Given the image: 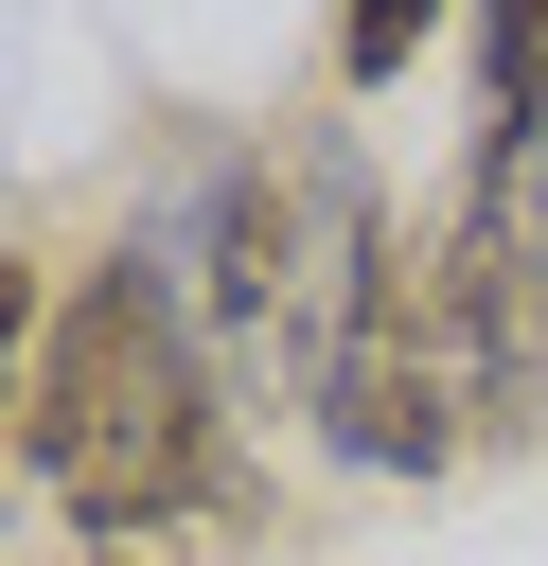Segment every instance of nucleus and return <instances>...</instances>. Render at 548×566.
I'll use <instances>...</instances> for the list:
<instances>
[{
    "instance_id": "f257e3e1",
    "label": "nucleus",
    "mask_w": 548,
    "mask_h": 566,
    "mask_svg": "<svg viewBox=\"0 0 548 566\" xmlns=\"http://www.w3.org/2000/svg\"><path fill=\"white\" fill-rule=\"evenodd\" d=\"M18 495L88 548V566H230L265 531V460H247V389L194 336L159 230L53 265L35 318V389H18Z\"/></svg>"
},
{
    "instance_id": "f03ea898",
    "label": "nucleus",
    "mask_w": 548,
    "mask_h": 566,
    "mask_svg": "<svg viewBox=\"0 0 548 566\" xmlns=\"http://www.w3.org/2000/svg\"><path fill=\"white\" fill-rule=\"evenodd\" d=\"M159 265L230 389H301V142H194V177L159 195Z\"/></svg>"
},
{
    "instance_id": "7ed1b4c3",
    "label": "nucleus",
    "mask_w": 548,
    "mask_h": 566,
    "mask_svg": "<svg viewBox=\"0 0 548 566\" xmlns=\"http://www.w3.org/2000/svg\"><path fill=\"white\" fill-rule=\"evenodd\" d=\"M35 318H53V265L0 248V478H18V389H35Z\"/></svg>"
},
{
    "instance_id": "20e7f679",
    "label": "nucleus",
    "mask_w": 548,
    "mask_h": 566,
    "mask_svg": "<svg viewBox=\"0 0 548 566\" xmlns=\"http://www.w3.org/2000/svg\"><path fill=\"white\" fill-rule=\"evenodd\" d=\"M407 53H424V18H389V0H371V18H336V71H354V88H371V71H407Z\"/></svg>"
}]
</instances>
